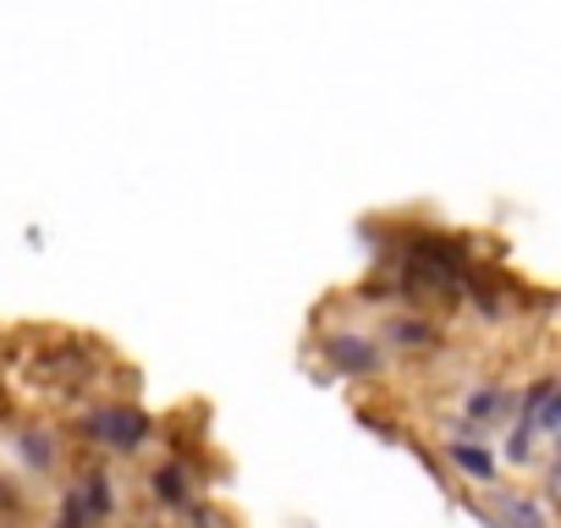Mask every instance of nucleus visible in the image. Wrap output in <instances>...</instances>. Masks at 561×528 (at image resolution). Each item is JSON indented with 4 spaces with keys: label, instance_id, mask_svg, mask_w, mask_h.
<instances>
[{
    "label": "nucleus",
    "instance_id": "obj_1",
    "mask_svg": "<svg viewBox=\"0 0 561 528\" xmlns=\"http://www.w3.org/2000/svg\"><path fill=\"white\" fill-rule=\"evenodd\" d=\"M462 282H468V253L457 242H446V237H419L413 242V253H408V287L413 292L451 298V292H462Z\"/></svg>",
    "mask_w": 561,
    "mask_h": 528
},
{
    "label": "nucleus",
    "instance_id": "obj_2",
    "mask_svg": "<svg viewBox=\"0 0 561 528\" xmlns=\"http://www.w3.org/2000/svg\"><path fill=\"white\" fill-rule=\"evenodd\" d=\"M83 435L100 440V446H111V451H138L149 440V413L133 408V402H111V408H100V413L83 418Z\"/></svg>",
    "mask_w": 561,
    "mask_h": 528
},
{
    "label": "nucleus",
    "instance_id": "obj_3",
    "mask_svg": "<svg viewBox=\"0 0 561 528\" xmlns=\"http://www.w3.org/2000/svg\"><path fill=\"white\" fill-rule=\"evenodd\" d=\"M325 358H331L342 375H375V369L386 364L380 347L364 342V336H331V342H325Z\"/></svg>",
    "mask_w": 561,
    "mask_h": 528
},
{
    "label": "nucleus",
    "instance_id": "obj_4",
    "mask_svg": "<svg viewBox=\"0 0 561 528\" xmlns=\"http://www.w3.org/2000/svg\"><path fill=\"white\" fill-rule=\"evenodd\" d=\"M446 457H451L468 479H479V484H490V479H495V457H490L479 440H473V446H468V440H446Z\"/></svg>",
    "mask_w": 561,
    "mask_h": 528
},
{
    "label": "nucleus",
    "instance_id": "obj_5",
    "mask_svg": "<svg viewBox=\"0 0 561 528\" xmlns=\"http://www.w3.org/2000/svg\"><path fill=\"white\" fill-rule=\"evenodd\" d=\"M72 495H78V506L89 512V523L111 512V479H105V473H89V479H83V484H78Z\"/></svg>",
    "mask_w": 561,
    "mask_h": 528
},
{
    "label": "nucleus",
    "instance_id": "obj_6",
    "mask_svg": "<svg viewBox=\"0 0 561 528\" xmlns=\"http://www.w3.org/2000/svg\"><path fill=\"white\" fill-rule=\"evenodd\" d=\"M501 528H545V517H539L534 501H523V495L512 501V495H506V501H501Z\"/></svg>",
    "mask_w": 561,
    "mask_h": 528
},
{
    "label": "nucleus",
    "instance_id": "obj_7",
    "mask_svg": "<svg viewBox=\"0 0 561 528\" xmlns=\"http://www.w3.org/2000/svg\"><path fill=\"white\" fill-rule=\"evenodd\" d=\"M154 495L165 501V506H187V484H182V468H154Z\"/></svg>",
    "mask_w": 561,
    "mask_h": 528
},
{
    "label": "nucleus",
    "instance_id": "obj_8",
    "mask_svg": "<svg viewBox=\"0 0 561 528\" xmlns=\"http://www.w3.org/2000/svg\"><path fill=\"white\" fill-rule=\"evenodd\" d=\"M501 402H506L501 391H473L468 397V418H490V413H501Z\"/></svg>",
    "mask_w": 561,
    "mask_h": 528
},
{
    "label": "nucleus",
    "instance_id": "obj_9",
    "mask_svg": "<svg viewBox=\"0 0 561 528\" xmlns=\"http://www.w3.org/2000/svg\"><path fill=\"white\" fill-rule=\"evenodd\" d=\"M528 451H534V429L517 424V429L506 435V457H512V462H528Z\"/></svg>",
    "mask_w": 561,
    "mask_h": 528
},
{
    "label": "nucleus",
    "instance_id": "obj_10",
    "mask_svg": "<svg viewBox=\"0 0 561 528\" xmlns=\"http://www.w3.org/2000/svg\"><path fill=\"white\" fill-rule=\"evenodd\" d=\"M23 457H28L34 468H50V457H56V451H50V440H45V435H23Z\"/></svg>",
    "mask_w": 561,
    "mask_h": 528
},
{
    "label": "nucleus",
    "instance_id": "obj_11",
    "mask_svg": "<svg viewBox=\"0 0 561 528\" xmlns=\"http://www.w3.org/2000/svg\"><path fill=\"white\" fill-rule=\"evenodd\" d=\"M61 528H89V512L78 506V495H67V506H61Z\"/></svg>",
    "mask_w": 561,
    "mask_h": 528
},
{
    "label": "nucleus",
    "instance_id": "obj_12",
    "mask_svg": "<svg viewBox=\"0 0 561 528\" xmlns=\"http://www.w3.org/2000/svg\"><path fill=\"white\" fill-rule=\"evenodd\" d=\"M391 336H397V342H430V325H397Z\"/></svg>",
    "mask_w": 561,
    "mask_h": 528
}]
</instances>
